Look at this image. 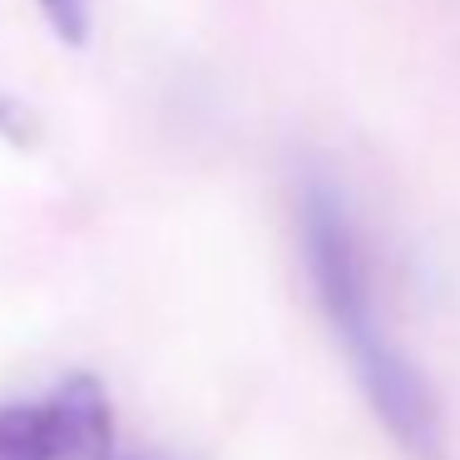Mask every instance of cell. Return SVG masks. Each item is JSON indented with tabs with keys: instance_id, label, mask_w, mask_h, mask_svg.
Instances as JSON below:
<instances>
[{
	"instance_id": "1",
	"label": "cell",
	"mask_w": 460,
	"mask_h": 460,
	"mask_svg": "<svg viewBox=\"0 0 460 460\" xmlns=\"http://www.w3.org/2000/svg\"><path fill=\"white\" fill-rule=\"evenodd\" d=\"M302 252H307V278L312 292H317V307L327 312L337 341L351 351V371H357L376 420L391 430V440L411 460H440L446 456L440 396L426 381V371L376 322L367 243H361L357 223L347 213V199L322 179H312L302 189Z\"/></svg>"
},
{
	"instance_id": "2",
	"label": "cell",
	"mask_w": 460,
	"mask_h": 460,
	"mask_svg": "<svg viewBox=\"0 0 460 460\" xmlns=\"http://www.w3.org/2000/svg\"><path fill=\"white\" fill-rule=\"evenodd\" d=\"M0 460H114L104 386L80 371L40 401L0 406Z\"/></svg>"
},
{
	"instance_id": "3",
	"label": "cell",
	"mask_w": 460,
	"mask_h": 460,
	"mask_svg": "<svg viewBox=\"0 0 460 460\" xmlns=\"http://www.w3.org/2000/svg\"><path fill=\"white\" fill-rule=\"evenodd\" d=\"M45 15V25L55 31V40L65 45H84L90 40V15H94V0H35Z\"/></svg>"
}]
</instances>
